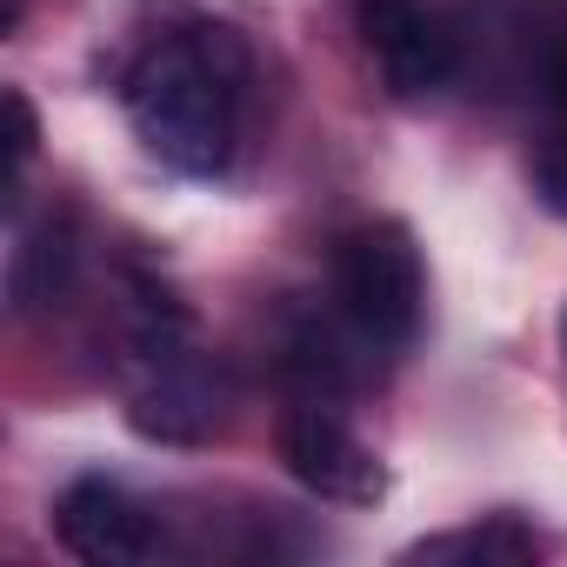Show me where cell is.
I'll use <instances>...</instances> for the list:
<instances>
[{
  "label": "cell",
  "instance_id": "obj_1",
  "mask_svg": "<svg viewBox=\"0 0 567 567\" xmlns=\"http://www.w3.org/2000/svg\"><path fill=\"white\" fill-rule=\"evenodd\" d=\"M247 74L254 68H247V48L234 28L181 21L161 41H147V54L127 68V87H121L141 147L187 181L227 174L234 147H240Z\"/></svg>",
  "mask_w": 567,
  "mask_h": 567
},
{
  "label": "cell",
  "instance_id": "obj_11",
  "mask_svg": "<svg viewBox=\"0 0 567 567\" xmlns=\"http://www.w3.org/2000/svg\"><path fill=\"white\" fill-rule=\"evenodd\" d=\"M560 348H567V315H560Z\"/></svg>",
  "mask_w": 567,
  "mask_h": 567
},
{
  "label": "cell",
  "instance_id": "obj_4",
  "mask_svg": "<svg viewBox=\"0 0 567 567\" xmlns=\"http://www.w3.org/2000/svg\"><path fill=\"white\" fill-rule=\"evenodd\" d=\"M127 421L147 441L194 447V441L220 434V421H227V374L207 354H194V341H187V348H174V354H161V361L141 368V388L127 401Z\"/></svg>",
  "mask_w": 567,
  "mask_h": 567
},
{
  "label": "cell",
  "instance_id": "obj_2",
  "mask_svg": "<svg viewBox=\"0 0 567 567\" xmlns=\"http://www.w3.org/2000/svg\"><path fill=\"white\" fill-rule=\"evenodd\" d=\"M334 308L381 354L414 348L427 315V267L408 220H361L334 240Z\"/></svg>",
  "mask_w": 567,
  "mask_h": 567
},
{
  "label": "cell",
  "instance_id": "obj_9",
  "mask_svg": "<svg viewBox=\"0 0 567 567\" xmlns=\"http://www.w3.org/2000/svg\"><path fill=\"white\" fill-rule=\"evenodd\" d=\"M540 554V534L514 514H487L461 534H434L421 547H408V560H481V567H520Z\"/></svg>",
  "mask_w": 567,
  "mask_h": 567
},
{
  "label": "cell",
  "instance_id": "obj_8",
  "mask_svg": "<svg viewBox=\"0 0 567 567\" xmlns=\"http://www.w3.org/2000/svg\"><path fill=\"white\" fill-rule=\"evenodd\" d=\"M540 107H547V127H540V141H534L527 174H534L540 207H547L554 220H567V34H560V41L547 48V61H540Z\"/></svg>",
  "mask_w": 567,
  "mask_h": 567
},
{
  "label": "cell",
  "instance_id": "obj_5",
  "mask_svg": "<svg viewBox=\"0 0 567 567\" xmlns=\"http://www.w3.org/2000/svg\"><path fill=\"white\" fill-rule=\"evenodd\" d=\"M361 41L388 81L394 101H427L454 81V34L434 8H421V0H361Z\"/></svg>",
  "mask_w": 567,
  "mask_h": 567
},
{
  "label": "cell",
  "instance_id": "obj_7",
  "mask_svg": "<svg viewBox=\"0 0 567 567\" xmlns=\"http://www.w3.org/2000/svg\"><path fill=\"white\" fill-rule=\"evenodd\" d=\"M68 274H74V234L61 214H41L28 220L14 207V247H8V295L21 315L34 308H54L68 295Z\"/></svg>",
  "mask_w": 567,
  "mask_h": 567
},
{
  "label": "cell",
  "instance_id": "obj_10",
  "mask_svg": "<svg viewBox=\"0 0 567 567\" xmlns=\"http://www.w3.org/2000/svg\"><path fill=\"white\" fill-rule=\"evenodd\" d=\"M8 121H14V141H8L14 147V174H21L34 161V147H41V121H34V101L21 87H8Z\"/></svg>",
  "mask_w": 567,
  "mask_h": 567
},
{
  "label": "cell",
  "instance_id": "obj_3",
  "mask_svg": "<svg viewBox=\"0 0 567 567\" xmlns=\"http://www.w3.org/2000/svg\"><path fill=\"white\" fill-rule=\"evenodd\" d=\"M274 441H280V461H288V474H295L308 494H321V501L374 507V501L388 494V467H381V454H374V447H368V441H361V434L321 401V394L280 414Z\"/></svg>",
  "mask_w": 567,
  "mask_h": 567
},
{
  "label": "cell",
  "instance_id": "obj_6",
  "mask_svg": "<svg viewBox=\"0 0 567 567\" xmlns=\"http://www.w3.org/2000/svg\"><path fill=\"white\" fill-rule=\"evenodd\" d=\"M54 534H61L68 554H81V560H94V567H141V560H154V547H161L154 514H147L121 481H107V474H81V481L61 494Z\"/></svg>",
  "mask_w": 567,
  "mask_h": 567
}]
</instances>
